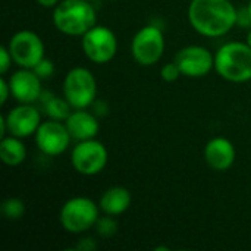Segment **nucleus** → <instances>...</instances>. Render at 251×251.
I'll return each mask as SVG.
<instances>
[{"instance_id":"17","label":"nucleus","mask_w":251,"mask_h":251,"mask_svg":"<svg viewBox=\"0 0 251 251\" xmlns=\"http://www.w3.org/2000/svg\"><path fill=\"white\" fill-rule=\"evenodd\" d=\"M22 138L15 135L3 137L0 141V159L7 166H19L26 157V149Z\"/></svg>"},{"instance_id":"20","label":"nucleus","mask_w":251,"mask_h":251,"mask_svg":"<svg viewBox=\"0 0 251 251\" xmlns=\"http://www.w3.org/2000/svg\"><path fill=\"white\" fill-rule=\"evenodd\" d=\"M97 234L103 238H110L118 232V222L115 221V216L106 215L103 218H99L94 225Z\"/></svg>"},{"instance_id":"14","label":"nucleus","mask_w":251,"mask_h":251,"mask_svg":"<svg viewBox=\"0 0 251 251\" xmlns=\"http://www.w3.org/2000/svg\"><path fill=\"white\" fill-rule=\"evenodd\" d=\"M235 146L224 137L212 138L204 147V159L216 172H225L235 163Z\"/></svg>"},{"instance_id":"6","label":"nucleus","mask_w":251,"mask_h":251,"mask_svg":"<svg viewBox=\"0 0 251 251\" xmlns=\"http://www.w3.org/2000/svg\"><path fill=\"white\" fill-rule=\"evenodd\" d=\"M165 51L163 31L156 25H146L137 31L131 43V53L134 60L141 66H151L157 63Z\"/></svg>"},{"instance_id":"26","label":"nucleus","mask_w":251,"mask_h":251,"mask_svg":"<svg viewBox=\"0 0 251 251\" xmlns=\"http://www.w3.org/2000/svg\"><path fill=\"white\" fill-rule=\"evenodd\" d=\"M38 4H41L43 7H54L60 0H35Z\"/></svg>"},{"instance_id":"8","label":"nucleus","mask_w":251,"mask_h":251,"mask_svg":"<svg viewBox=\"0 0 251 251\" xmlns=\"http://www.w3.org/2000/svg\"><path fill=\"white\" fill-rule=\"evenodd\" d=\"M81 44L85 56L97 65L110 62L118 51V38L115 32L103 25H96L85 32Z\"/></svg>"},{"instance_id":"5","label":"nucleus","mask_w":251,"mask_h":251,"mask_svg":"<svg viewBox=\"0 0 251 251\" xmlns=\"http://www.w3.org/2000/svg\"><path fill=\"white\" fill-rule=\"evenodd\" d=\"M97 96V81L87 68L76 66L71 69L63 79V97L72 109H87Z\"/></svg>"},{"instance_id":"24","label":"nucleus","mask_w":251,"mask_h":251,"mask_svg":"<svg viewBox=\"0 0 251 251\" xmlns=\"http://www.w3.org/2000/svg\"><path fill=\"white\" fill-rule=\"evenodd\" d=\"M0 93H1V96H0V104L3 106V104L7 101L9 96L12 94V91H10V85H9V81H6L4 78H1V79H0Z\"/></svg>"},{"instance_id":"9","label":"nucleus","mask_w":251,"mask_h":251,"mask_svg":"<svg viewBox=\"0 0 251 251\" xmlns=\"http://www.w3.org/2000/svg\"><path fill=\"white\" fill-rule=\"evenodd\" d=\"M7 49L13 62L19 68L32 69L41 59H44V43L38 34L29 29L18 31L10 38Z\"/></svg>"},{"instance_id":"19","label":"nucleus","mask_w":251,"mask_h":251,"mask_svg":"<svg viewBox=\"0 0 251 251\" xmlns=\"http://www.w3.org/2000/svg\"><path fill=\"white\" fill-rule=\"evenodd\" d=\"M1 213L9 221H18L25 213V204L18 197H10L3 201L1 204Z\"/></svg>"},{"instance_id":"21","label":"nucleus","mask_w":251,"mask_h":251,"mask_svg":"<svg viewBox=\"0 0 251 251\" xmlns=\"http://www.w3.org/2000/svg\"><path fill=\"white\" fill-rule=\"evenodd\" d=\"M181 75H182V74H181L178 65L175 63V60H174V62H169V63H165V65L162 66V69H160V76H162V79L166 81V82H174V81H176Z\"/></svg>"},{"instance_id":"25","label":"nucleus","mask_w":251,"mask_h":251,"mask_svg":"<svg viewBox=\"0 0 251 251\" xmlns=\"http://www.w3.org/2000/svg\"><path fill=\"white\" fill-rule=\"evenodd\" d=\"M96 247H97V244L94 243L93 238H82V240H79L78 244H76V250L79 251H91L94 250Z\"/></svg>"},{"instance_id":"15","label":"nucleus","mask_w":251,"mask_h":251,"mask_svg":"<svg viewBox=\"0 0 251 251\" xmlns=\"http://www.w3.org/2000/svg\"><path fill=\"white\" fill-rule=\"evenodd\" d=\"M65 125L71 137L76 141L96 138V135L100 131L97 118L93 113L87 112L85 109H75V112H72L69 118L65 121Z\"/></svg>"},{"instance_id":"27","label":"nucleus","mask_w":251,"mask_h":251,"mask_svg":"<svg viewBox=\"0 0 251 251\" xmlns=\"http://www.w3.org/2000/svg\"><path fill=\"white\" fill-rule=\"evenodd\" d=\"M246 43H247V44L251 47V29L249 31V34H247V41H246Z\"/></svg>"},{"instance_id":"18","label":"nucleus","mask_w":251,"mask_h":251,"mask_svg":"<svg viewBox=\"0 0 251 251\" xmlns=\"http://www.w3.org/2000/svg\"><path fill=\"white\" fill-rule=\"evenodd\" d=\"M43 106H44V110H46V115L50 118V119H54V121H62V122H65L68 118H69V115L72 113L71 112V104H69V101L63 97V99H60V97H56V96H49V99H46L44 100V103H43Z\"/></svg>"},{"instance_id":"13","label":"nucleus","mask_w":251,"mask_h":251,"mask_svg":"<svg viewBox=\"0 0 251 251\" xmlns=\"http://www.w3.org/2000/svg\"><path fill=\"white\" fill-rule=\"evenodd\" d=\"M9 85L12 96L18 103L34 104L43 94L41 78L34 72V69L21 68L9 78Z\"/></svg>"},{"instance_id":"1","label":"nucleus","mask_w":251,"mask_h":251,"mask_svg":"<svg viewBox=\"0 0 251 251\" xmlns=\"http://www.w3.org/2000/svg\"><path fill=\"white\" fill-rule=\"evenodd\" d=\"M188 21L203 37H222L238 24V10L231 0H191Z\"/></svg>"},{"instance_id":"12","label":"nucleus","mask_w":251,"mask_h":251,"mask_svg":"<svg viewBox=\"0 0 251 251\" xmlns=\"http://www.w3.org/2000/svg\"><path fill=\"white\" fill-rule=\"evenodd\" d=\"M7 132L18 138H26L37 132L41 125V115L32 104L19 103L6 116Z\"/></svg>"},{"instance_id":"16","label":"nucleus","mask_w":251,"mask_h":251,"mask_svg":"<svg viewBox=\"0 0 251 251\" xmlns=\"http://www.w3.org/2000/svg\"><path fill=\"white\" fill-rule=\"evenodd\" d=\"M131 193L125 187H112L103 193L100 197V210L104 212V215L110 216H119L125 213L131 206Z\"/></svg>"},{"instance_id":"23","label":"nucleus","mask_w":251,"mask_h":251,"mask_svg":"<svg viewBox=\"0 0 251 251\" xmlns=\"http://www.w3.org/2000/svg\"><path fill=\"white\" fill-rule=\"evenodd\" d=\"M12 62H13V59H12L9 49L1 46L0 47V74L1 75H4L9 71V68L12 66Z\"/></svg>"},{"instance_id":"29","label":"nucleus","mask_w":251,"mask_h":251,"mask_svg":"<svg viewBox=\"0 0 251 251\" xmlns=\"http://www.w3.org/2000/svg\"><path fill=\"white\" fill-rule=\"evenodd\" d=\"M88 1H93V0H88Z\"/></svg>"},{"instance_id":"2","label":"nucleus","mask_w":251,"mask_h":251,"mask_svg":"<svg viewBox=\"0 0 251 251\" xmlns=\"http://www.w3.org/2000/svg\"><path fill=\"white\" fill-rule=\"evenodd\" d=\"M53 24L65 35L82 37L97 25L94 6L88 0H62L53 9Z\"/></svg>"},{"instance_id":"10","label":"nucleus","mask_w":251,"mask_h":251,"mask_svg":"<svg viewBox=\"0 0 251 251\" xmlns=\"http://www.w3.org/2000/svg\"><path fill=\"white\" fill-rule=\"evenodd\" d=\"M175 63L182 75L188 78H201L215 69V56L203 46H187L176 53Z\"/></svg>"},{"instance_id":"22","label":"nucleus","mask_w":251,"mask_h":251,"mask_svg":"<svg viewBox=\"0 0 251 251\" xmlns=\"http://www.w3.org/2000/svg\"><path fill=\"white\" fill-rule=\"evenodd\" d=\"M32 69H34V72L41 79H47V78H50L54 74V65H53V62L50 59H46V57L41 59Z\"/></svg>"},{"instance_id":"4","label":"nucleus","mask_w":251,"mask_h":251,"mask_svg":"<svg viewBox=\"0 0 251 251\" xmlns=\"http://www.w3.org/2000/svg\"><path fill=\"white\" fill-rule=\"evenodd\" d=\"M100 212L97 206L88 197H72L66 200L60 209V224L65 231L71 234H82L94 228Z\"/></svg>"},{"instance_id":"28","label":"nucleus","mask_w":251,"mask_h":251,"mask_svg":"<svg viewBox=\"0 0 251 251\" xmlns=\"http://www.w3.org/2000/svg\"><path fill=\"white\" fill-rule=\"evenodd\" d=\"M246 9H247V12H249V16H250V21H251V0L249 1V4H247V7H246Z\"/></svg>"},{"instance_id":"11","label":"nucleus","mask_w":251,"mask_h":251,"mask_svg":"<svg viewBox=\"0 0 251 251\" xmlns=\"http://www.w3.org/2000/svg\"><path fill=\"white\" fill-rule=\"evenodd\" d=\"M71 134L62 121L49 119L41 122L35 132V143L46 156H59L65 153L71 143Z\"/></svg>"},{"instance_id":"3","label":"nucleus","mask_w":251,"mask_h":251,"mask_svg":"<svg viewBox=\"0 0 251 251\" xmlns=\"http://www.w3.org/2000/svg\"><path fill=\"white\" fill-rule=\"evenodd\" d=\"M215 71L229 82L251 79V47L247 43L231 41L219 47L215 54Z\"/></svg>"},{"instance_id":"7","label":"nucleus","mask_w":251,"mask_h":251,"mask_svg":"<svg viewBox=\"0 0 251 251\" xmlns=\"http://www.w3.org/2000/svg\"><path fill=\"white\" fill-rule=\"evenodd\" d=\"M109 160L107 149L103 143L96 138L79 141L71 153V163L74 169L85 176L100 174Z\"/></svg>"}]
</instances>
